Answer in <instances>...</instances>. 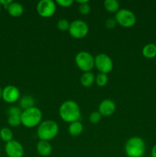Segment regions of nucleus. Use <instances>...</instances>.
Wrapping results in <instances>:
<instances>
[{
    "label": "nucleus",
    "mask_w": 156,
    "mask_h": 157,
    "mask_svg": "<svg viewBox=\"0 0 156 157\" xmlns=\"http://www.w3.org/2000/svg\"><path fill=\"white\" fill-rule=\"evenodd\" d=\"M59 115L62 121L66 123L71 124L79 121L81 115L79 104L72 100L65 101L60 106Z\"/></svg>",
    "instance_id": "f257e3e1"
},
{
    "label": "nucleus",
    "mask_w": 156,
    "mask_h": 157,
    "mask_svg": "<svg viewBox=\"0 0 156 157\" xmlns=\"http://www.w3.org/2000/svg\"><path fill=\"white\" fill-rule=\"evenodd\" d=\"M59 133V126L58 123L52 120L42 121L37 129V135L40 140L50 141L54 139Z\"/></svg>",
    "instance_id": "f03ea898"
},
{
    "label": "nucleus",
    "mask_w": 156,
    "mask_h": 157,
    "mask_svg": "<svg viewBox=\"0 0 156 157\" xmlns=\"http://www.w3.org/2000/svg\"><path fill=\"white\" fill-rule=\"evenodd\" d=\"M124 149L128 157H142L146 151V144L141 137L133 136L126 141Z\"/></svg>",
    "instance_id": "7ed1b4c3"
},
{
    "label": "nucleus",
    "mask_w": 156,
    "mask_h": 157,
    "mask_svg": "<svg viewBox=\"0 0 156 157\" xmlns=\"http://www.w3.org/2000/svg\"><path fill=\"white\" fill-rule=\"evenodd\" d=\"M42 112L38 107H32L22 110L21 114V124L27 128H34L42 122Z\"/></svg>",
    "instance_id": "20e7f679"
},
{
    "label": "nucleus",
    "mask_w": 156,
    "mask_h": 157,
    "mask_svg": "<svg viewBox=\"0 0 156 157\" xmlns=\"http://www.w3.org/2000/svg\"><path fill=\"white\" fill-rule=\"evenodd\" d=\"M75 63L80 70L90 72L95 67V58L87 52H80L75 56Z\"/></svg>",
    "instance_id": "39448f33"
},
{
    "label": "nucleus",
    "mask_w": 156,
    "mask_h": 157,
    "mask_svg": "<svg viewBox=\"0 0 156 157\" xmlns=\"http://www.w3.org/2000/svg\"><path fill=\"white\" fill-rule=\"evenodd\" d=\"M117 24L124 28H131L136 25V15L129 9H121L118 11L115 15Z\"/></svg>",
    "instance_id": "423d86ee"
},
{
    "label": "nucleus",
    "mask_w": 156,
    "mask_h": 157,
    "mask_svg": "<svg viewBox=\"0 0 156 157\" xmlns=\"http://www.w3.org/2000/svg\"><path fill=\"white\" fill-rule=\"evenodd\" d=\"M69 34L76 39H82L89 33V26L82 20H74L70 24Z\"/></svg>",
    "instance_id": "0eeeda50"
},
{
    "label": "nucleus",
    "mask_w": 156,
    "mask_h": 157,
    "mask_svg": "<svg viewBox=\"0 0 156 157\" xmlns=\"http://www.w3.org/2000/svg\"><path fill=\"white\" fill-rule=\"evenodd\" d=\"M95 67L99 71V73L107 75L113 68V60L106 54H99L95 57Z\"/></svg>",
    "instance_id": "6e6552de"
},
{
    "label": "nucleus",
    "mask_w": 156,
    "mask_h": 157,
    "mask_svg": "<svg viewBox=\"0 0 156 157\" xmlns=\"http://www.w3.org/2000/svg\"><path fill=\"white\" fill-rule=\"evenodd\" d=\"M36 9L42 18H50L56 12V2L52 0H41L38 2Z\"/></svg>",
    "instance_id": "1a4fd4ad"
},
{
    "label": "nucleus",
    "mask_w": 156,
    "mask_h": 157,
    "mask_svg": "<svg viewBox=\"0 0 156 157\" xmlns=\"http://www.w3.org/2000/svg\"><path fill=\"white\" fill-rule=\"evenodd\" d=\"M2 99L8 104H13L20 99V90L14 85H8L2 89Z\"/></svg>",
    "instance_id": "9d476101"
},
{
    "label": "nucleus",
    "mask_w": 156,
    "mask_h": 157,
    "mask_svg": "<svg viewBox=\"0 0 156 157\" xmlns=\"http://www.w3.org/2000/svg\"><path fill=\"white\" fill-rule=\"evenodd\" d=\"M5 151L9 157H22L24 153V147L21 143L15 140L6 144Z\"/></svg>",
    "instance_id": "9b49d317"
},
{
    "label": "nucleus",
    "mask_w": 156,
    "mask_h": 157,
    "mask_svg": "<svg viewBox=\"0 0 156 157\" xmlns=\"http://www.w3.org/2000/svg\"><path fill=\"white\" fill-rule=\"evenodd\" d=\"M116 104L110 99H105L101 101L99 105L98 111L103 117H110L116 111Z\"/></svg>",
    "instance_id": "f8f14e48"
},
{
    "label": "nucleus",
    "mask_w": 156,
    "mask_h": 157,
    "mask_svg": "<svg viewBox=\"0 0 156 157\" xmlns=\"http://www.w3.org/2000/svg\"><path fill=\"white\" fill-rule=\"evenodd\" d=\"M8 13L9 15L12 17H15V18H18V17L21 16L24 13V7L22 5L17 2H13L8 6L7 9Z\"/></svg>",
    "instance_id": "ddd939ff"
},
{
    "label": "nucleus",
    "mask_w": 156,
    "mask_h": 157,
    "mask_svg": "<svg viewBox=\"0 0 156 157\" xmlns=\"http://www.w3.org/2000/svg\"><path fill=\"white\" fill-rule=\"evenodd\" d=\"M37 151L38 154L41 156H48L52 153V147L48 141L40 140L36 146Z\"/></svg>",
    "instance_id": "4468645a"
},
{
    "label": "nucleus",
    "mask_w": 156,
    "mask_h": 157,
    "mask_svg": "<svg viewBox=\"0 0 156 157\" xmlns=\"http://www.w3.org/2000/svg\"><path fill=\"white\" fill-rule=\"evenodd\" d=\"M83 131H84V125L79 121L71 123L68 127V133L72 136H80Z\"/></svg>",
    "instance_id": "2eb2a0df"
},
{
    "label": "nucleus",
    "mask_w": 156,
    "mask_h": 157,
    "mask_svg": "<svg viewBox=\"0 0 156 157\" xmlns=\"http://www.w3.org/2000/svg\"><path fill=\"white\" fill-rule=\"evenodd\" d=\"M142 55L145 58L151 59L156 57V44L154 43H148L142 48Z\"/></svg>",
    "instance_id": "dca6fc26"
},
{
    "label": "nucleus",
    "mask_w": 156,
    "mask_h": 157,
    "mask_svg": "<svg viewBox=\"0 0 156 157\" xmlns=\"http://www.w3.org/2000/svg\"><path fill=\"white\" fill-rule=\"evenodd\" d=\"M19 104L21 108L24 110L35 107V101L33 97L31 95H24L22 98H20Z\"/></svg>",
    "instance_id": "f3484780"
},
{
    "label": "nucleus",
    "mask_w": 156,
    "mask_h": 157,
    "mask_svg": "<svg viewBox=\"0 0 156 157\" xmlns=\"http://www.w3.org/2000/svg\"><path fill=\"white\" fill-rule=\"evenodd\" d=\"M96 77L93 72H84L80 78V83L84 87H90L94 83Z\"/></svg>",
    "instance_id": "a211bd4d"
},
{
    "label": "nucleus",
    "mask_w": 156,
    "mask_h": 157,
    "mask_svg": "<svg viewBox=\"0 0 156 157\" xmlns=\"http://www.w3.org/2000/svg\"><path fill=\"white\" fill-rule=\"evenodd\" d=\"M119 2L117 0H106L104 2V7L107 12L110 13H116L119 10Z\"/></svg>",
    "instance_id": "6ab92c4d"
},
{
    "label": "nucleus",
    "mask_w": 156,
    "mask_h": 157,
    "mask_svg": "<svg viewBox=\"0 0 156 157\" xmlns=\"http://www.w3.org/2000/svg\"><path fill=\"white\" fill-rule=\"evenodd\" d=\"M0 138L6 144L13 140V132L9 127H3L0 130Z\"/></svg>",
    "instance_id": "aec40b11"
},
{
    "label": "nucleus",
    "mask_w": 156,
    "mask_h": 157,
    "mask_svg": "<svg viewBox=\"0 0 156 157\" xmlns=\"http://www.w3.org/2000/svg\"><path fill=\"white\" fill-rule=\"evenodd\" d=\"M109 81L108 75L106 74H102V73H99L96 77V79H95V81H96V84L99 87H104L107 84Z\"/></svg>",
    "instance_id": "412c9836"
},
{
    "label": "nucleus",
    "mask_w": 156,
    "mask_h": 157,
    "mask_svg": "<svg viewBox=\"0 0 156 157\" xmlns=\"http://www.w3.org/2000/svg\"><path fill=\"white\" fill-rule=\"evenodd\" d=\"M8 124L10 127H16L21 124V116L19 115H11L8 117Z\"/></svg>",
    "instance_id": "4be33fe9"
},
{
    "label": "nucleus",
    "mask_w": 156,
    "mask_h": 157,
    "mask_svg": "<svg viewBox=\"0 0 156 157\" xmlns=\"http://www.w3.org/2000/svg\"><path fill=\"white\" fill-rule=\"evenodd\" d=\"M70 23L67 21V19H60L57 23V28L61 32H66V31H69V28H70Z\"/></svg>",
    "instance_id": "5701e85b"
},
{
    "label": "nucleus",
    "mask_w": 156,
    "mask_h": 157,
    "mask_svg": "<svg viewBox=\"0 0 156 157\" xmlns=\"http://www.w3.org/2000/svg\"><path fill=\"white\" fill-rule=\"evenodd\" d=\"M101 118H102V115L99 111H93L89 116V121L92 124H96L101 121Z\"/></svg>",
    "instance_id": "b1692460"
},
{
    "label": "nucleus",
    "mask_w": 156,
    "mask_h": 157,
    "mask_svg": "<svg viewBox=\"0 0 156 157\" xmlns=\"http://www.w3.org/2000/svg\"><path fill=\"white\" fill-rule=\"evenodd\" d=\"M78 10H79L80 13L81 15H88L90 12V6L89 5V2L79 5Z\"/></svg>",
    "instance_id": "393cba45"
},
{
    "label": "nucleus",
    "mask_w": 156,
    "mask_h": 157,
    "mask_svg": "<svg viewBox=\"0 0 156 157\" xmlns=\"http://www.w3.org/2000/svg\"><path fill=\"white\" fill-rule=\"evenodd\" d=\"M22 110L20 107H16V106H12L8 109V115L11 116V115H19L21 116Z\"/></svg>",
    "instance_id": "a878e982"
},
{
    "label": "nucleus",
    "mask_w": 156,
    "mask_h": 157,
    "mask_svg": "<svg viewBox=\"0 0 156 157\" xmlns=\"http://www.w3.org/2000/svg\"><path fill=\"white\" fill-rule=\"evenodd\" d=\"M56 3L61 7L67 8L73 5V0H57Z\"/></svg>",
    "instance_id": "bb28decb"
},
{
    "label": "nucleus",
    "mask_w": 156,
    "mask_h": 157,
    "mask_svg": "<svg viewBox=\"0 0 156 157\" xmlns=\"http://www.w3.org/2000/svg\"><path fill=\"white\" fill-rule=\"evenodd\" d=\"M106 27L108 29H114L115 27L117 25V22H116V19L115 18H108V19L106 21Z\"/></svg>",
    "instance_id": "cd10ccee"
},
{
    "label": "nucleus",
    "mask_w": 156,
    "mask_h": 157,
    "mask_svg": "<svg viewBox=\"0 0 156 157\" xmlns=\"http://www.w3.org/2000/svg\"><path fill=\"white\" fill-rule=\"evenodd\" d=\"M12 2V0H0V4L2 6H4L6 9H7L8 6Z\"/></svg>",
    "instance_id": "c85d7f7f"
},
{
    "label": "nucleus",
    "mask_w": 156,
    "mask_h": 157,
    "mask_svg": "<svg viewBox=\"0 0 156 157\" xmlns=\"http://www.w3.org/2000/svg\"><path fill=\"white\" fill-rule=\"evenodd\" d=\"M151 157H156V144L151 149Z\"/></svg>",
    "instance_id": "c756f323"
},
{
    "label": "nucleus",
    "mask_w": 156,
    "mask_h": 157,
    "mask_svg": "<svg viewBox=\"0 0 156 157\" xmlns=\"http://www.w3.org/2000/svg\"><path fill=\"white\" fill-rule=\"evenodd\" d=\"M76 2H77L79 5L84 4V3L89 2V0H76Z\"/></svg>",
    "instance_id": "7c9ffc66"
},
{
    "label": "nucleus",
    "mask_w": 156,
    "mask_h": 157,
    "mask_svg": "<svg viewBox=\"0 0 156 157\" xmlns=\"http://www.w3.org/2000/svg\"><path fill=\"white\" fill-rule=\"evenodd\" d=\"M2 88L0 87V101H1L2 99Z\"/></svg>",
    "instance_id": "2f4dec72"
},
{
    "label": "nucleus",
    "mask_w": 156,
    "mask_h": 157,
    "mask_svg": "<svg viewBox=\"0 0 156 157\" xmlns=\"http://www.w3.org/2000/svg\"><path fill=\"white\" fill-rule=\"evenodd\" d=\"M1 9H2V6L1 4H0V12H1Z\"/></svg>",
    "instance_id": "473e14b6"
},
{
    "label": "nucleus",
    "mask_w": 156,
    "mask_h": 157,
    "mask_svg": "<svg viewBox=\"0 0 156 157\" xmlns=\"http://www.w3.org/2000/svg\"><path fill=\"white\" fill-rule=\"evenodd\" d=\"M148 157H151V156H148Z\"/></svg>",
    "instance_id": "72a5a7b5"
}]
</instances>
